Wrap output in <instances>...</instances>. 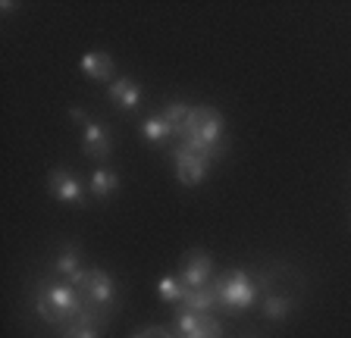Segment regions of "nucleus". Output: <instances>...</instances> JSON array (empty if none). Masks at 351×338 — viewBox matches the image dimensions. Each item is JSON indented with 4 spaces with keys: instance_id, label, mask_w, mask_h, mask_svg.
Instances as JSON below:
<instances>
[{
    "instance_id": "obj_3",
    "label": "nucleus",
    "mask_w": 351,
    "mask_h": 338,
    "mask_svg": "<svg viewBox=\"0 0 351 338\" xmlns=\"http://www.w3.org/2000/svg\"><path fill=\"white\" fill-rule=\"evenodd\" d=\"M226 154V144H191V141H182L179 151H176V179L189 188L201 185L210 172V163L219 160V157Z\"/></svg>"
},
{
    "instance_id": "obj_16",
    "label": "nucleus",
    "mask_w": 351,
    "mask_h": 338,
    "mask_svg": "<svg viewBox=\"0 0 351 338\" xmlns=\"http://www.w3.org/2000/svg\"><path fill=\"white\" fill-rule=\"evenodd\" d=\"M292 307H295V304L289 301V298L270 294V298L263 301V316H267V320H276V323H282V320H289V316H292Z\"/></svg>"
},
{
    "instance_id": "obj_14",
    "label": "nucleus",
    "mask_w": 351,
    "mask_h": 338,
    "mask_svg": "<svg viewBox=\"0 0 351 338\" xmlns=\"http://www.w3.org/2000/svg\"><path fill=\"white\" fill-rule=\"evenodd\" d=\"M141 135H145L147 144H167V141L176 135V129L163 116H151L141 122Z\"/></svg>"
},
{
    "instance_id": "obj_1",
    "label": "nucleus",
    "mask_w": 351,
    "mask_h": 338,
    "mask_svg": "<svg viewBox=\"0 0 351 338\" xmlns=\"http://www.w3.org/2000/svg\"><path fill=\"white\" fill-rule=\"evenodd\" d=\"M35 310L44 323L51 326H69L82 313V298L69 282H51L41 285L35 294Z\"/></svg>"
},
{
    "instance_id": "obj_8",
    "label": "nucleus",
    "mask_w": 351,
    "mask_h": 338,
    "mask_svg": "<svg viewBox=\"0 0 351 338\" xmlns=\"http://www.w3.org/2000/svg\"><path fill=\"white\" fill-rule=\"evenodd\" d=\"M210 276H213V260L210 254H204V250H189L185 254V266L182 272H179V279L185 282V288H204L210 285Z\"/></svg>"
},
{
    "instance_id": "obj_17",
    "label": "nucleus",
    "mask_w": 351,
    "mask_h": 338,
    "mask_svg": "<svg viewBox=\"0 0 351 338\" xmlns=\"http://www.w3.org/2000/svg\"><path fill=\"white\" fill-rule=\"evenodd\" d=\"M160 116L167 119L169 125H173L176 132L182 135L185 122H189V116H191V107H189V103H167V107L160 110Z\"/></svg>"
},
{
    "instance_id": "obj_13",
    "label": "nucleus",
    "mask_w": 351,
    "mask_h": 338,
    "mask_svg": "<svg viewBox=\"0 0 351 338\" xmlns=\"http://www.w3.org/2000/svg\"><path fill=\"white\" fill-rule=\"evenodd\" d=\"M119 188V176L113 172V169L101 166L91 172V182H88V192L95 194V198H113Z\"/></svg>"
},
{
    "instance_id": "obj_2",
    "label": "nucleus",
    "mask_w": 351,
    "mask_h": 338,
    "mask_svg": "<svg viewBox=\"0 0 351 338\" xmlns=\"http://www.w3.org/2000/svg\"><path fill=\"white\" fill-rule=\"evenodd\" d=\"M69 285L79 291L82 298V310L107 316V310L117 304V282L110 279L104 270H79L69 276Z\"/></svg>"
},
{
    "instance_id": "obj_15",
    "label": "nucleus",
    "mask_w": 351,
    "mask_h": 338,
    "mask_svg": "<svg viewBox=\"0 0 351 338\" xmlns=\"http://www.w3.org/2000/svg\"><path fill=\"white\" fill-rule=\"evenodd\" d=\"M157 294H160L167 304H182V298H185V282L179 279V276H163V279L157 282Z\"/></svg>"
},
{
    "instance_id": "obj_7",
    "label": "nucleus",
    "mask_w": 351,
    "mask_h": 338,
    "mask_svg": "<svg viewBox=\"0 0 351 338\" xmlns=\"http://www.w3.org/2000/svg\"><path fill=\"white\" fill-rule=\"evenodd\" d=\"M47 192L57 200H63V204H85V185L63 166L47 172Z\"/></svg>"
},
{
    "instance_id": "obj_11",
    "label": "nucleus",
    "mask_w": 351,
    "mask_h": 338,
    "mask_svg": "<svg viewBox=\"0 0 351 338\" xmlns=\"http://www.w3.org/2000/svg\"><path fill=\"white\" fill-rule=\"evenodd\" d=\"M107 94L119 110L132 113V110H138V103H141V85L135 79H117V81H110Z\"/></svg>"
},
{
    "instance_id": "obj_12",
    "label": "nucleus",
    "mask_w": 351,
    "mask_h": 338,
    "mask_svg": "<svg viewBox=\"0 0 351 338\" xmlns=\"http://www.w3.org/2000/svg\"><path fill=\"white\" fill-rule=\"evenodd\" d=\"M182 310H195V313H213L219 307L217 301V291L213 285H204V288H185V298L179 304Z\"/></svg>"
},
{
    "instance_id": "obj_9",
    "label": "nucleus",
    "mask_w": 351,
    "mask_h": 338,
    "mask_svg": "<svg viewBox=\"0 0 351 338\" xmlns=\"http://www.w3.org/2000/svg\"><path fill=\"white\" fill-rule=\"evenodd\" d=\"M82 147H85V154L91 160H107L110 151H113V138H110V129L95 119H88L85 129H82Z\"/></svg>"
},
{
    "instance_id": "obj_20",
    "label": "nucleus",
    "mask_w": 351,
    "mask_h": 338,
    "mask_svg": "<svg viewBox=\"0 0 351 338\" xmlns=\"http://www.w3.org/2000/svg\"><path fill=\"white\" fill-rule=\"evenodd\" d=\"M69 119H73V122H82V125L88 122V116H85V110H82V107H73V110H69Z\"/></svg>"
},
{
    "instance_id": "obj_6",
    "label": "nucleus",
    "mask_w": 351,
    "mask_h": 338,
    "mask_svg": "<svg viewBox=\"0 0 351 338\" xmlns=\"http://www.w3.org/2000/svg\"><path fill=\"white\" fill-rule=\"evenodd\" d=\"M176 332L179 338H219L223 326L213 313H195V310H179L176 313Z\"/></svg>"
},
{
    "instance_id": "obj_19",
    "label": "nucleus",
    "mask_w": 351,
    "mask_h": 338,
    "mask_svg": "<svg viewBox=\"0 0 351 338\" xmlns=\"http://www.w3.org/2000/svg\"><path fill=\"white\" fill-rule=\"evenodd\" d=\"M132 338H179V332H169L163 326H145V329H138Z\"/></svg>"
},
{
    "instance_id": "obj_4",
    "label": "nucleus",
    "mask_w": 351,
    "mask_h": 338,
    "mask_svg": "<svg viewBox=\"0 0 351 338\" xmlns=\"http://www.w3.org/2000/svg\"><path fill=\"white\" fill-rule=\"evenodd\" d=\"M210 285H213V291H217L219 307H226V310H245V307H251L257 298V285L251 282V276L245 270L223 272Z\"/></svg>"
},
{
    "instance_id": "obj_10",
    "label": "nucleus",
    "mask_w": 351,
    "mask_h": 338,
    "mask_svg": "<svg viewBox=\"0 0 351 338\" xmlns=\"http://www.w3.org/2000/svg\"><path fill=\"white\" fill-rule=\"evenodd\" d=\"M79 69L88 75V79H95V81H117V79H113V69H117V63H113V57H110V53H104V51L82 53Z\"/></svg>"
},
{
    "instance_id": "obj_18",
    "label": "nucleus",
    "mask_w": 351,
    "mask_h": 338,
    "mask_svg": "<svg viewBox=\"0 0 351 338\" xmlns=\"http://www.w3.org/2000/svg\"><path fill=\"white\" fill-rule=\"evenodd\" d=\"M82 254H79V248H63L60 250V257L53 260V270L57 272H63L66 279H69V276H73V272H79L82 270Z\"/></svg>"
},
{
    "instance_id": "obj_5",
    "label": "nucleus",
    "mask_w": 351,
    "mask_h": 338,
    "mask_svg": "<svg viewBox=\"0 0 351 338\" xmlns=\"http://www.w3.org/2000/svg\"><path fill=\"white\" fill-rule=\"evenodd\" d=\"M182 138L191 144H223V116L217 107H191V116L182 129Z\"/></svg>"
}]
</instances>
